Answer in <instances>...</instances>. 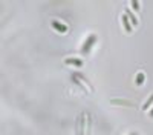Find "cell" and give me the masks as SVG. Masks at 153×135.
Returning a JSON list of instances; mask_svg holds the SVG:
<instances>
[{
    "label": "cell",
    "mask_w": 153,
    "mask_h": 135,
    "mask_svg": "<svg viewBox=\"0 0 153 135\" xmlns=\"http://www.w3.org/2000/svg\"><path fill=\"white\" fill-rule=\"evenodd\" d=\"M94 42H97V35H91L87 39V42L84 43V46H83V49H81V52H87L89 49H91V46H92V43Z\"/></svg>",
    "instance_id": "cell-3"
},
{
    "label": "cell",
    "mask_w": 153,
    "mask_h": 135,
    "mask_svg": "<svg viewBox=\"0 0 153 135\" xmlns=\"http://www.w3.org/2000/svg\"><path fill=\"white\" fill-rule=\"evenodd\" d=\"M112 104H121V106H135L132 101H126V100H112Z\"/></svg>",
    "instance_id": "cell-6"
},
{
    "label": "cell",
    "mask_w": 153,
    "mask_h": 135,
    "mask_svg": "<svg viewBox=\"0 0 153 135\" xmlns=\"http://www.w3.org/2000/svg\"><path fill=\"white\" fill-rule=\"evenodd\" d=\"M74 81H76L78 84H81L83 88H86V91H87V92H92V91H94V89H92V86L89 84V81L81 75V74H75V75H74Z\"/></svg>",
    "instance_id": "cell-2"
},
{
    "label": "cell",
    "mask_w": 153,
    "mask_h": 135,
    "mask_svg": "<svg viewBox=\"0 0 153 135\" xmlns=\"http://www.w3.org/2000/svg\"><path fill=\"white\" fill-rule=\"evenodd\" d=\"M152 101H153V94L150 95V98H149V100H147V101L144 103V106H143V109H147V107H149V106L152 104Z\"/></svg>",
    "instance_id": "cell-8"
},
{
    "label": "cell",
    "mask_w": 153,
    "mask_h": 135,
    "mask_svg": "<svg viewBox=\"0 0 153 135\" xmlns=\"http://www.w3.org/2000/svg\"><path fill=\"white\" fill-rule=\"evenodd\" d=\"M65 63H66V65H76V66H81V65H83V60H80V58H66Z\"/></svg>",
    "instance_id": "cell-4"
},
{
    "label": "cell",
    "mask_w": 153,
    "mask_h": 135,
    "mask_svg": "<svg viewBox=\"0 0 153 135\" xmlns=\"http://www.w3.org/2000/svg\"><path fill=\"white\" fill-rule=\"evenodd\" d=\"M146 80V75H144V72H139L138 75H136V84H141L143 81Z\"/></svg>",
    "instance_id": "cell-7"
},
{
    "label": "cell",
    "mask_w": 153,
    "mask_h": 135,
    "mask_svg": "<svg viewBox=\"0 0 153 135\" xmlns=\"http://www.w3.org/2000/svg\"><path fill=\"white\" fill-rule=\"evenodd\" d=\"M89 129H91V121H89V115L87 114H83L80 117V121H78V135H83L86 132H89Z\"/></svg>",
    "instance_id": "cell-1"
},
{
    "label": "cell",
    "mask_w": 153,
    "mask_h": 135,
    "mask_svg": "<svg viewBox=\"0 0 153 135\" xmlns=\"http://www.w3.org/2000/svg\"><path fill=\"white\" fill-rule=\"evenodd\" d=\"M133 135H136V134H133Z\"/></svg>",
    "instance_id": "cell-9"
},
{
    "label": "cell",
    "mask_w": 153,
    "mask_h": 135,
    "mask_svg": "<svg viewBox=\"0 0 153 135\" xmlns=\"http://www.w3.org/2000/svg\"><path fill=\"white\" fill-rule=\"evenodd\" d=\"M123 23H124V28H126V31H127V32H132V26H130V20H129V17H127L126 14L123 16Z\"/></svg>",
    "instance_id": "cell-5"
}]
</instances>
